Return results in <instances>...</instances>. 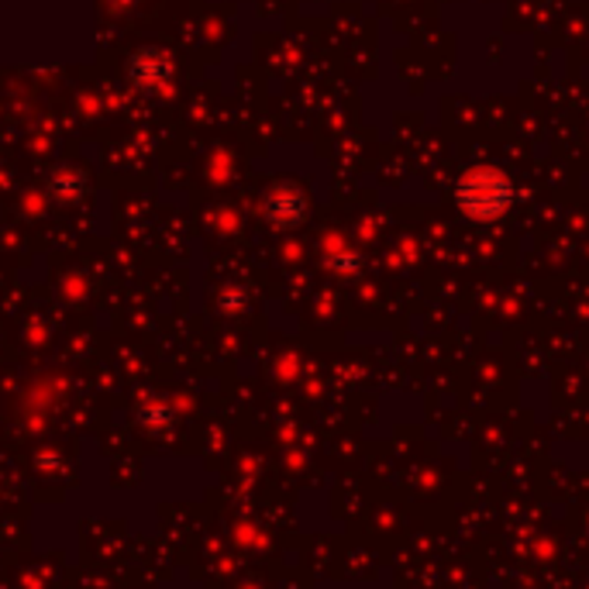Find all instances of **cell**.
<instances>
[{
  "label": "cell",
  "instance_id": "cell-1",
  "mask_svg": "<svg viewBox=\"0 0 589 589\" xmlns=\"http://www.w3.org/2000/svg\"><path fill=\"white\" fill-rule=\"evenodd\" d=\"M455 200L473 221H497L514 203V184L497 166H473L455 187Z\"/></svg>",
  "mask_w": 589,
  "mask_h": 589
}]
</instances>
